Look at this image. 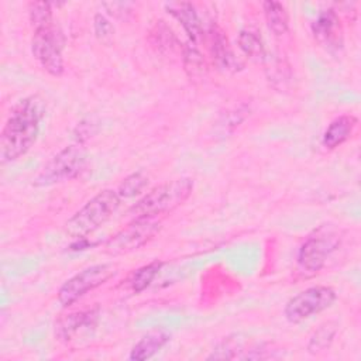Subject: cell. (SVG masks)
I'll list each match as a JSON object with an SVG mask.
<instances>
[{
    "mask_svg": "<svg viewBox=\"0 0 361 361\" xmlns=\"http://www.w3.org/2000/svg\"><path fill=\"white\" fill-rule=\"evenodd\" d=\"M45 111V102L38 94L27 96L11 107L0 134L1 164L13 162L31 149L38 138Z\"/></svg>",
    "mask_w": 361,
    "mask_h": 361,
    "instance_id": "1",
    "label": "cell"
},
{
    "mask_svg": "<svg viewBox=\"0 0 361 361\" xmlns=\"http://www.w3.org/2000/svg\"><path fill=\"white\" fill-rule=\"evenodd\" d=\"M117 190L104 189L89 199L65 224V231L75 240H83L103 226L120 206Z\"/></svg>",
    "mask_w": 361,
    "mask_h": 361,
    "instance_id": "2",
    "label": "cell"
},
{
    "mask_svg": "<svg viewBox=\"0 0 361 361\" xmlns=\"http://www.w3.org/2000/svg\"><path fill=\"white\" fill-rule=\"evenodd\" d=\"M193 190V179L178 178L152 188L130 210L134 217H157L175 210L189 199Z\"/></svg>",
    "mask_w": 361,
    "mask_h": 361,
    "instance_id": "3",
    "label": "cell"
},
{
    "mask_svg": "<svg viewBox=\"0 0 361 361\" xmlns=\"http://www.w3.org/2000/svg\"><path fill=\"white\" fill-rule=\"evenodd\" d=\"M341 235L334 227L322 226L302 243L298 251V269L305 276L320 272L330 255L340 247Z\"/></svg>",
    "mask_w": 361,
    "mask_h": 361,
    "instance_id": "4",
    "label": "cell"
},
{
    "mask_svg": "<svg viewBox=\"0 0 361 361\" xmlns=\"http://www.w3.org/2000/svg\"><path fill=\"white\" fill-rule=\"evenodd\" d=\"M86 166V149L80 142L63 147L38 172L34 186L45 188L78 178Z\"/></svg>",
    "mask_w": 361,
    "mask_h": 361,
    "instance_id": "5",
    "label": "cell"
},
{
    "mask_svg": "<svg viewBox=\"0 0 361 361\" xmlns=\"http://www.w3.org/2000/svg\"><path fill=\"white\" fill-rule=\"evenodd\" d=\"M159 230L161 219L134 217L127 226H124L104 243L103 252L113 257L133 252L149 243Z\"/></svg>",
    "mask_w": 361,
    "mask_h": 361,
    "instance_id": "6",
    "label": "cell"
},
{
    "mask_svg": "<svg viewBox=\"0 0 361 361\" xmlns=\"http://www.w3.org/2000/svg\"><path fill=\"white\" fill-rule=\"evenodd\" d=\"M65 38L55 24L34 30L31 38V54L39 66L52 76H61L65 71L63 63Z\"/></svg>",
    "mask_w": 361,
    "mask_h": 361,
    "instance_id": "7",
    "label": "cell"
},
{
    "mask_svg": "<svg viewBox=\"0 0 361 361\" xmlns=\"http://www.w3.org/2000/svg\"><path fill=\"white\" fill-rule=\"evenodd\" d=\"M337 299V293L333 288L326 285L309 286L298 295L292 296L285 307L283 316L292 324H299L309 317L322 313L333 306Z\"/></svg>",
    "mask_w": 361,
    "mask_h": 361,
    "instance_id": "8",
    "label": "cell"
},
{
    "mask_svg": "<svg viewBox=\"0 0 361 361\" xmlns=\"http://www.w3.org/2000/svg\"><path fill=\"white\" fill-rule=\"evenodd\" d=\"M116 272L117 267L113 264H94L76 272L59 288L56 295L58 302L63 307L73 305L86 293L106 283L111 276L116 275Z\"/></svg>",
    "mask_w": 361,
    "mask_h": 361,
    "instance_id": "9",
    "label": "cell"
},
{
    "mask_svg": "<svg viewBox=\"0 0 361 361\" xmlns=\"http://www.w3.org/2000/svg\"><path fill=\"white\" fill-rule=\"evenodd\" d=\"M276 350L269 343H255L251 345H245L237 336H228L221 340L216 348H213L212 354L207 357L209 360H267L276 358Z\"/></svg>",
    "mask_w": 361,
    "mask_h": 361,
    "instance_id": "10",
    "label": "cell"
},
{
    "mask_svg": "<svg viewBox=\"0 0 361 361\" xmlns=\"http://www.w3.org/2000/svg\"><path fill=\"white\" fill-rule=\"evenodd\" d=\"M314 41L329 54H338L344 48V30L338 13L334 8H326L319 13L312 23Z\"/></svg>",
    "mask_w": 361,
    "mask_h": 361,
    "instance_id": "11",
    "label": "cell"
},
{
    "mask_svg": "<svg viewBox=\"0 0 361 361\" xmlns=\"http://www.w3.org/2000/svg\"><path fill=\"white\" fill-rule=\"evenodd\" d=\"M99 316H100L99 307L76 310V312L63 314L58 317V320L55 322V326H54L55 337L59 341L68 343L83 333H90L96 329Z\"/></svg>",
    "mask_w": 361,
    "mask_h": 361,
    "instance_id": "12",
    "label": "cell"
},
{
    "mask_svg": "<svg viewBox=\"0 0 361 361\" xmlns=\"http://www.w3.org/2000/svg\"><path fill=\"white\" fill-rule=\"evenodd\" d=\"M206 41L210 58L217 69L228 73H235L244 68V63L237 58L227 35L219 25L212 24L209 27Z\"/></svg>",
    "mask_w": 361,
    "mask_h": 361,
    "instance_id": "13",
    "label": "cell"
},
{
    "mask_svg": "<svg viewBox=\"0 0 361 361\" xmlns=\"http://www.w3.org/2000/svg\"><path fill=\"white\" fill-rule=\"evenodd\" d=\"M168 14L180 23L183 31L188 34L189 42L197 44L203 38L202 20L192 3L188 1H169L164 4Z\"/></svg>",
    "mask_w": 361,
    "mask_h": 361,
    "instance_id": "14",
    "label": "cell"
},
{
    "mask_svg": "<svg viewBox=\"0 0 361 361\" xmlns=\"http://www.w3.org/2000/svg\"><path fill=\"white\" fill-rule=\"evenodd\" d=\"M358 120L353 114H341L330 121V124L326 127L322 144L326 149H336L337 147L343 145L345 141H348L355 128H357Z\"/></svg>",
    "mask_w": 361,
    "mask_h": 361,
    "instance_id": "15",
    "label": "cell"
},
{
    "mask_svg": "<svg viewBox=\"0 0 361 361\" xmlns=\"http://www.w3.org/2000/svg\"><path fill=\"white\" fill-rule=\"evenodd\" d=\"M171 340V334L165 329H154L144 334L131 348L128 358L130 360H148L154 357L161 348H164Z\"/></svg>",
    "mask_w": 361,
    "mask_h": 361,
    "instance_id": "16",
    "label": "cell"
},
{
    "mask_svg": "<svg viewBox=\"0 0 361 361\" xmlns=\"http://www.w3.org/2000/svg\"><path fill=\"white\" fill-rule=\"evenodd\" d=\"M149 44L161 54H172L180 48V42L172 28L162 20L157 21L148 32Z\"/></svg>",
    "mask_w": 361,
    "mask_h": 361,
    "instance_id": "17",
    "label": "cell"
},
{
    "mask_svg": "<svg viewBox=\"0 0 361 361\" xmlns=\"http://www.w3.org/2000/svg\"><path fill=\"white\" fill-rule=\"evenodd\" d=\"M262 11L265 17V23L269 28V31L279 37L288 32L289 30V13L286 7L279 1H264L262 3Z\"/></svg>",
    "mask_w": 361,
    "mask_h": 361,
    "instance_id": "18",
    "label": "cell"
},
{
    "mask_svg": "<svg viewBox=\"0 0 361 361\" xmlns=\"http://www.w3.org/2000/svg\"><path fill=\"white\" fill-rule=\"evenodd\" d=\"M337 329H338V324L334 320H327L322 323L309 337V341L306 345L307 353L312 355H316L329 350L334 341Z\"/></svg>",
    "mask_w": 361,
    "mask_h": 361,
    "instance_id": "19",
    "label": "cell"
},
{
    "mask_svg": "<svg viewBox=\"0 0 361 361\" xmlns=\"http://www.w3.org/2000/svg\"><path fill=\"white\" fill-rule=\"evenodd\" d=\"M238 48L243 54L252 61H265L267 51L261 35L252 30H241L237 38Z\"/></svg>",
    "mask_w": 361,
    "mask_h": 361,
    "instance_id": "20",
    "label": "cell"
},
{
    "mask_svg": "<svg viewBox=\"0 0 361 361\" xmlns=\"http://www.w3.org/2000/svg\"><path fill=\"white\" fill-rule=\"evenodd\" d=\"M162 267H164V262L158 261V259L140 267L130 275V278L127 281L128 288L134 293H140V292L145 290L152 283V281L155 279V276L158 275V272L161 271Z\"/></svg>",
    "mask_w": 361,
    "mask_h": 361,
    "instance_id": "21",
    "label": "cell"
},
{
    "mask_svg": "<svg viewBox=\"0 0 361 361\" xmlns=\"http://www.w3.org/2000/svg\"><path fill=\"white\" fill-rule=\"evenodd\" d=\"M182 61L185 72L189 75L190 79H200L206 75V61L202 52L197 49L196 44L188 42L185 47H182Z\"/></svg>",
    "mask_w": 361,
    "mask_h": 361,
    "instance_id": "22",
    "label": "cell"
},
{
    "mask_svg": "<svg viewBox=\"0 0 361 361\" xmlns=\"http://www.w3.org/2000/svg\"><path fill=\"white\" fill-rule=\"evenodd\" d=\"M147 185H148V176L142 171H137L130 173L121 180V183L118 185L117 193L121 199L134 197L140 195L147 188Z\"/></svg>",
    "mask_w": 361,
    "mask_h": 361,
    "instance_id": "23",
    "label": "cell"
},
{
    "mask_svg": "<svg viewBox=\"0 0 361 361\" xmlns=\"http://www.w3.org/2000/svg\"><path fill=\"white\" fill-rule=\"evenodd\" d=\"M28 18L34 30L54 24L52 4L48 1H31L28 4Z\"/></svg>",
    "mask_w": 361,
    "mask_h": 361,
    "instance_id": "24",
    "label": "cell"
},
{
    "mask_svg": "<svg viewBox=\"0 0 361 361\" xmlns=\"http://www.w3.org/2000/svg\"><path fill=\"white\" fill-rule=\"evenodd\" d=\"M93 28H94V35L100 42H110L114 34V27L110 23V20L103 16L102 13H97L93 18Z\"/></svg>",
    "mask_w": 361,
    "mask_h": 361,
    "instance_id": "25",
    "label": "cell"
},
{
    "mask_svg": "<svg viewBox=\"0 0 361 361\" xmlns=\"http://www.w3.org/2000/svg\"><path fill=\"white\" fill-rule=\"evenodd\" d=\"M289 78H290V71L286 62H283L282 59H275L274 62H271V66L268 68V79L272 80L274 86H276V83L289 80Z\"/></svg>",
    "mask_w": 361,
    "mask_h": 361,
    "instance_id": "26",
    "label": "cell"
},
{
    "mask_svg": "<svg viewBox=\"0 0 361 361\" xmlns=\"http://www.w3.org/2000/svg\"><path fill=\"white\" fill-rule=\"evenodd\" d=\"M107 10V13L116 18H126L131 11H130V7L131 4L130 3H104L103 4Z\"/></svg>",
    "mask_w": 361,
    "mask_h": 361,
    "instance_id": "27",
    "label": "cell"
},
{
    "mask_svg": "<svg viewBox=\"0 0 361 361\" xmlns=\"http://www.w3.org/2000/svg\"><path fill=\"white\" fill-rule=\"evenodd\" d=\"M92 134V124L87 123V121H82L80 124H78L76 130H75V135H76V140L78 142H83L87 137H90Z\"/></svg>",
    "mask_w": 361,
    "mask_h": 361,
    "instance_id": "28",
    "label": "cell"
}]
</instances>
